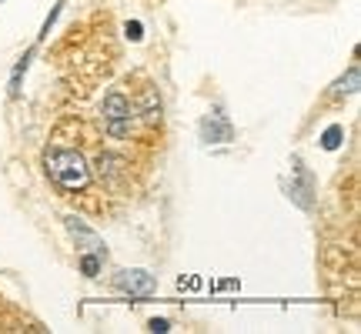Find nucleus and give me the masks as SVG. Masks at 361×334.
<instances>
[{
  "mask_svg": "<svg viewBox=\"0 0 361 334\" xmlns=\"http://www.w3.org/2000/svg\"><path fill=\"white\" fill-rule=\"evenodd\" d=\"M30 57H34V51H27L24 57H20V64L13 67V74H11V97H17V94H20V78H24L27 67H30Z\"/></svg>",
  "mask_w": 361,
  "mask_h": 334,
  "instance_id": "obj_10",
  "label": "nucleus"
},
{
  "mask_svg": "<svg viewBox=\"0 0 361 334\" xmlns=\"http://www.w3.org/2000/svg\"><path fill=\"white\" fill-rule=\"evenodd\" d=\"M101 264H104V257L84 251V257H80V274H84V278H97V274H101Z\"/></svg>",
  "mask_w": 361,
  "mask_h": 334,
  "instance_id": "obj_12",
  "label": "nucleus"
},
{
  "mask_svg": "<svg viewBox=\"0 0 361 334\" xmlns=\"http://www.w3.org/2000/svg\"><path fill=\"white\" fill-rule=\"evenodd\" d=\"M137 114H141L147 124H157V120H161V97H157L154 87L141 90V97H137Z\"/></svg>",
  "mask_w": 361,
  "mask_h": 334,
  "instance_id": "obj_6",
  "label": "nucleus"
},
{
  "mask_svg": "<svg viewBox=\"0 0 361 334\" xmlns=\"http://www.w3.org/2000/svg\"><path fill=\"white\" fill-rule=\"evenodd\" d=\"M67 231H71V237L78 241V247H84L87 254H97V257H107V245H104V237L97 231H90L87 224L80 218H74V214H67L64 218Z\"/></svg>",
  "mask_w": 361,
  "mask_h": 334,
  "instance_id": "obj_4",
  "label": "nucleus"
},
{
  "mask_svg": "<svg viewBox=\"0 0 361 334\" xmlns=\"http://www.w3.org/2000/svg\"><path fill=\"white\" fill-rule=\"evenodd\" d=\"M295 174H298V184L291 180V197L301 207H311V178H308V171L301 167V161H295Z\"/></svg>",
  "mask_w": 361,
  "mask_h": 334,
  "instance_id": "obj_7",
  "label": "nucleus"
},
{
  "mask_svg": "<svg viewBox=\"0 0 361 334\" xmlns=\"http://www.w3.org/2000/svg\"><path fill=\"white\" fill-rule=\"evenodd\" d=\"M341 137H345L341 124H331V128L322 134V147H324V151H338V147H341Z\"/></svg>",
  "mask_w": 361,
  "mask_h": 334,
  "instance_id": "obj_11",
  "label": "nucleus"
},
{
  "mask_svg": "<svg viewBox=\"0 0 361 334\" xmlns=\"http://www.w3.org/2000/svg\"><path fill=\"white\" fill-rule=\"evenodd\" d=\"M44 167H47V178L64 191H84L90 184V164L78 151H51L44 157Z\"/></svg>",
  "mask_w": 361,
  "mask_h": 334,
  "instance_id": "obj_1",
  "label": "nucleus"
},
{
  "mask_svg": "<svg viewBox=\"0 0 361 334\" xmlns=\"http://www.w3.org/2000/svg\"><path fill=\"white\" fill-rule=\"evenodd\" d=\"M178 287L180 291H197V287H201V278H180Z\"/></svg>",
  "mask_w": 361,
  "mask_h": 334,
  "instance_id": "obj_15",
  "label": "nucleus"
},
{
  "mask_svg": "<svg viewBox=\"0 0 361 334\" xmlns=\"http://www.w3.org/2000/svg\"><path fill=\"white\" fill-rule=\"evenodd\" d=\"M124 34H128V40H141L144 37L141 20H128V24H124Z\"/></svg>",
  "mask_w": 361,
  "mask_h": 334,
  "instance_id": "obj_13",
  "label": "nucleus"
},
{
  "mask_svg": "<svg viewBox=\"0 0 361 334\" xmlns=\"http://www.w3.org/2000/svg\"><path fill=\"white\" fill-rule=\"evenodd\" d=\"M358 78H361V74H358V64H355V67H351V70H348V74H345V78H341V80H338V84H335V90H331V94H335V97H345V94H355V90H358Z\"/></svg>",
  "mask_w": 361,
  "mask_h": 334,
  "instance_id": "obj_9",
  "label": "nucleus"
},
{
  "mask_svg": "<svg viewBox=\"0 0 361 334\" xmlns=\"http://www.w3.org/2000/svg\"><path fill=\"white\" fill-rule=\"evenodd\" d=\"M147 331L168 334V331H171V321H164V318H151V321H147Z\"/></svg>",
  "mask_w": 361,
  "mask_h": 334,
  "instance_id": "obj_14",
  "label": "nucleus"
},
{
  "mask_svg": "<svg viewBox=\"0 0 361 334\" xmlns=\"http://www.w3.org/2000/svg\"><path fill=\"white\" fill-rule=\"evenodd\" d=\"M114 287H117V295H124V297H151V295H157V278L144 268H128L114 278Z\"/></svg>",
  "mask_w": 361,
  "mask_h": 334,
  "instance_id": "obj_3",
  "label": "nucleus"
},
{
  "mask_svg": "<svg viewBox=\"0 0 361 334\" xmlns=\"http://www.w3.org/2000/svg\"><path fill=\"white\" fill-rule=\"evenodd\" d=\"M101 114H104V128H107L111 137H128L130 128H134V107H130V101L124 94H117V90H111V94L104 97Z\"/></svg>",
  "mask_w": 361,
  "mask_h": 334,
  "instance_id": "obj_2",
  "label": "nucleus"
},
{
  "mask_svg": "<svg viewBox=\"0 0 361 334\" xmlns=\"http://www.w3.org/2000/svg\"><path fill=\"white\" fill-rule=\"evenodd\" d=\"M94 167H97V174H101L104 180H117L121 174H124V157H117V154H101L97 161H94Z\"/></svg>",
  "mask_w": 361,
  "mask_h": 334,
  "instance_id": "obj_8",
  "label": "nucleus"
},
{
  "mask_svg": "<svg viewBox=\"0 0 361 334\" xmlns=\"http://www.w3.org/2000/svg\"><path fill=\"white\" fill-rule=\"evenodd\" d=\"M234 137V128L231 120L221 114V111H214V114H207L204 120H201V141L207 144H228Z\"/></svg>",
  "mask_w": 361,
  "mask_h": 334,
  "instance_id": "obj_5",
  "label": "nucleus"
}]
</instances>
